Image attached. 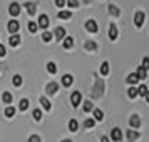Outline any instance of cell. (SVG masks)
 I'll list each match as a JSON object with an SVG mask.
<instances>
[{
    "mask_svg": "<svg viewBox=\"0 0 149 142\" xmlns=\"http://www.w3.org/2000/svg\"><path fill=\"white\" fill-rule=\"evenodd\" d=\"M2 100H3V104H10L12 102V94L10 92H3L2 94Z\"/></svg>",
    "mask_w": 149,
    "mask_h": 142,
    "instance_id": "cell-30",
    "label": "cell"
},
{
    "mask_svg": "<svg viewBox=\"0 0 149 142\" xmlns=\"http://www.w3.org/2000/svg\"><path fill=\"white\" fill-rule=\"evenodd\" d=\"M144 99H146V102H149V92H148L146 95H144Z\"/></svg>",
    "mask_w": 149,
    "mask_h": 142,
    "instance_id": "cell-45",
    "label": "cell"
},
{
    "mask_svg": "<svg viewBox=\"0 0 149 142\" xmlns=\"http://www.w3.org/2000/svg\"><path fill=\"white\" fill-rule=\"evenodd\" d=\"M104 89H106L104 80H102L101 77H97V75H95L94 87H92V90H91V95H92L94 99H99V97H102V94H104Z\"/></svg>",
    "mask_w": 149,
    "mask_h": 142,
    "instance_id": "cell-1",
    "label": "cell"
},
{
    "mask_svg": "<svg viewBox=\"0 0 149 142\" xmlns=\"http://www.w3.org/2000/svg\"><path fill=\"white\" fill-rule=\"evenodd\" d=\"M32 117H34L37 122H40L42 121V110H40V109H35L34 112H32Z\"/></svg>",
    "mask_w": 149,
    "mask_h": 142,
    "instance_id": "cell-31",
    "label": "cell"
},
{
    "mask_svg": "<svg viewBox=\"0 0 149 142\" xmlns=\"http://www.w3.org/2000/svg\"><path fill=\"white\" fill-rule=\"evenodd\" d=\"M107 10H109V14H112L114 17H119V15H121V10H119V7H117V5H114V3H111V5L107 7Z\"/></svg>",
    "mask_w": 149,
    "mask_h": 142,
    "instance_id": "cell-17",
    "label": "cell"
},
{
    "mask_svg": "<svg viewBox=\"0 0 149 142\" xmlns=\"http://www.w3.org/2000/svg\"><path fill=\"white\" fill-rule=\"evenodd\" d=\"M141 67L144 69V70H148L149 69V57H144V59H142V65Z\"/></svg>",
    "mask_w": 149,
    "mask_h": 142,
    "instance_id": "cell-41",
    "label": "cell"
},
{
    "mask_svg": "<svg viewBox=\"0 0 149 142\" xmlns=\"http://www.w3.org/2000/svg\"><path fill=\"white\" fill-rule=\"evenodd\" d=\"M8 44L12 45V47H17V45H20V37L15 34V35H12L10 39H8Z\"/></svg>",
    "mask_w": 149,
    "mask_h": 142,
    "instance_id": "cell-20",
    "label": "cell"
},
{
    "mask_svg": "<svg viewBox=\"0 0 149 142\" xmlns=\"http://www.w3.org/2000/svg\"><path fill=\"white\" fill-rule=\"evenodd\" d=\"M92 114H94V121H102L104 119V112H102L101 109H94Z\"/></svg>",
    "mask_w": 149,
    "mask_h": 142,
    "instance_id": "cell-22",
    "label": "cell"
},
{
    "mask_svg": "<svg viewBox=\"0 0 149 142\" xmlns=\"http://www.w3.org/2000/svg\"><path fill=\"white\" fill-rule=\"evenodd\" d=\"M5 54H7V50H5V47L0 44V57H5Z\"/></svg>",
    "mask_w": 149,
    "mask_h": 142,
    "instance_id": "cell-43",
    "label": "cell"
},
{
    "mask_svg": "<svg viewBox=\"0 0 149 142\" xmlns=\"http://www.w3.org/2000/svg\"><path fill=\"white\" fill-rule=\"evenodd\" d=\"M94 125H95L94 119H86V122H84V127L86 129H91V127H94Z\"/></svg>",
    "mask_w": 149,
    "mask_h": 142,
    "instance_id": "cell-36",
    "label": "cell"
},
{
    "mask_svg": "<svg viewBox=\"0 0 149 142\" xmlns=\"http://www.w3.org/2000/svg\"><path fill=\"white\" fill-rule=\"evenodd\" d=\"M19 109H20V110H27L29 109V99H22V100L19 102Z\"/></svg>",
    "mask_w": 149,
    "mask_h": 142,
    "instance_id": "cell-33",
    "label": "cell"
},
{
    "mask_svg": "<svg viewBox=\"0 0 149 142\" xmlns=\"http://www.w3.org/2000/svg\"><path fill=\"white\" fill-rule=\"evenodd\" d=\"M47 72L49 74H57V65L54 62H47Z\"/></svg>",
    "mask_w": 149,
    "mask_h": 142,
    "instance_id": "cell-26",
    "label": "cell"
},
{
    "mask_svg": "<svg viewBox=\"0 0 149 142\" xmlns=\"http://www.w3.org/2000/svg\"><path fill=\"white\" fill-rule=\"evenodd\" d=\"M40 104H42V107L45 109V110H50V107H52V105H50V102H49V99H47V97H40Z\"/></svg>",
    "mask_w": 149,
    "mask_h": 142,
    "instance_id": "cell-27",
    "label": "cell"
},
{
    "mask_svg": "<svg viewBox=\"0 0 149 142\" xmlns=\"http://www.w3.org/2000/svg\"><path fill=\"white\" fill-rule=\"evenodd\" d=\"M82 102V94L79 92V90H75V92H72V95H70V104H72V107H79Z\"/></svg>",
    "mask_w": 149,
    "mask_h": 142,
    "instance_id": "cell-3",
    "label": "cell"
},
{
    "mask_svg": "<svg viewBox=\"0 0 149 142\" xmlns=\"http://www.w3.org/2000/svg\"><path fill=\"white\" fill-rule=\"evenodd\" d=\"M7 28H8V32H10L12 35H15L17 32H19V28H20V24H19V22H17V20L14 19V20H10V22H8Z\"/></svg>",
    "mask_w": 149,
    "mask_h": 142,
    "instance_id": "cell-6",
    "label": "cell"
},
{
    "mask_svg": "<svg viewBox=\"0 0 149 142\" xmlns=\"http://www.w3.org/2000/svg\"><path fill=\"white\" fill-rule=\"evenodd\" d=\"M61 142H72L70 139H64V141H61Z\"/></svg>",
    "mask_w": 149,
    "mask_h": 142,
    "instance_id": "cell-46",
    "label": "cell"
},
{
    "mask_svg": "<svg viewBox=\"0 0 149 142\" xmlns=\"http://www.w3.org/2000/svg\"><path fill=\"white\" fill-rule=\"evenodd\" d=\"M65 3H67L70 8H75L77 5H79V2H77V0H65Z\"/></svg>",
    "mask_w": 149,
    "mask_h": 142,
    "instance_id": "cell-40",
    "label": "cell"
},
{
    "mask_svg": "<svg viewBox=\"0 0 149 142\" xmlns=\"http://www.w3.org/2000/svg\"><path fill=\"white\" fill-rule=\"evenodd\" d=\"M111 139L112 141H116V142H119V141H122V130L119 127H114L112 130H111Z\"/></svg>",
    "mask_w": 149,
    "mask_h": 142,
    "instance_id": "cell-8",
    "label": "cell"
},
{
    "mask_svg": "<svg viewBox=\"0 0 149 142\" xmlns=\"http://www.w3.org/2000/svg\"><path fill=\"white\" fill-rule=\"evenodd\" d=\"M8 14L12 15V17H17V15L20 14V5H19L17 2H12V3L8 5Z\"/></svg>",
    "mask_w": 149,
    "mask_h": 142,
    "instance_id": "cell-7",
    "label": "cell"
},
{
    "mask_svg": "<svg viewBox=\"0 0 149 142\" xmlns=\"http://www.w3.org/2000/svg\"><path fill=\"white\" fill-rule=\"evenodd\" d=\"M101 74L102 75H107L109 74V62H102V65H101Z\"/></svg>",
    "mask_w": 149,
    "mask_h": 142,
    "instance_id": "cell-32",
    "label": "cell"
},
{
    "mask_svg": "<svg viewBox=\"0 0 149 142\" xmlns=\"http://www.w3.org/2000/svg\"><path fill=\"white\" fill-rule=\"evenodd\" d=\"M55 5H57L59 8H62L64 5H65V0H55Z\"/></svg>",
    "mask_w": 149,
    "mask_h": 142,
    "instance_id": "cell-42",
    "label": "cell"
},
{
    "mask_svg": "<svg viewBox=\"0 0 149 142\" xmlns=\"http://www.w3.org/2000/svg\"><path fill=\"white\" fill-rule=\"evenodd\" d=\"M45 92H47L49 95H55L59 92V84H57V82H49L47 87H45Z\"/></svg>",
    "mask_w": 149,
    "mask_h": 142,
    "instance_id": "cell-5",
    "label": "cell"
},
{
    "mask_svg": "<svg viewBox=\"0 0 149 142\" xmlns=\"http://www.w3.org/2000/svg\"><path fill=\"white\" fill-rule=\"evenodd\" d=\"M136 74H137L139 80H141V79H146V77H148V70H144L142 67H137L136 69Z\"/></svg>",
    "mask_w": 149,
    "mask_h": 142,
    "instance_id": "cell-23",
    "label": "cell"
},
{
    "mask_svg": "<svg viewBox=\"0 0 149 142\" xmlns=\"http://www.w3.org/2000/svg\"><path fill=\"white\" fill-rule=\"evenodd\" d=\"M84 48L86 50H89V52H94V50H97V44L92 40H87L86 44H84Z\"/></svg>",
    "mask_w": 149,
    "mask_h": 142,
    "instance_id": "cell-18",
    "label": "cell"
},
{
    "mask_svg": "<svg viewBox=\"0 0 149 142\" xmlns=\"http://www.w3.org/2000/svg\"><path fill=\"white\" fill-rule=\"evenodd\" d=\"M27 28H29V32L35 34V32L39 30V25H37V22H29V24H27Z\"/></svg>",
    "mask_w": 149,
    "mask_h": 142,
    "instance_id": "cell-25",
    "label": "cell"
},
{
    "mask_svg": "<svg viewBox=\"0 0 149 142\" xmlns=\"http://www.w3.org/2000/svg\"><path fill=\"white\" fill-rule=\"evenodd\" d=\"M144 19H146V15H144V12H141V10H137L134 14V25L137 28L142 27V24H144Z\"/></svg>",
    "mask_w": 149,
    "mask_h": 142,
    "instance_id": "cell-4",
    "label": "cell"
},
{
    "mask_svg": "<svg viewBox=\"0 0 149 142\" xmlns=\"http://www.w3.org/2000/svg\"><path fill=\"white\" fill-rule=\"evenodd\" d=\"M126 82H127V84H131V85H136V84L139 82V77H137V74H136V72H132V74H129L127 77H126Z\"/></svg>",
    "mask_w": 149,
    "mask_h": 142,
    "instance_id": "cell-16",
    "label": "cell"
},
{
    "mask_svg": "<svg viewBox=\"0 0 149 142\" xmlns=\"http://www.w3.org/2000/svg\"><path fill=\"white\" fill-rule=\"evenodd\" d=\"M129 125L132 129H139V125H141V119H139V115L134 114L131 115V119H129Z\"/></svg>",
    "mask_w": 149,
    "mask_h": 142,
    "instance_id": "cell-10",
    "label": "cell"
},
{
    "mask_svg": "<svg viewBox=\"0 0 149 142\" xmlns=\"http://www.w3.org/2000/svg\"><path fill=\"white\" fill-rule=\"evenodd\" d=\"M72 45H74V39L72 37H65L64 39V48H70Z\"/></svg>",
    "mask_w": 149,
    "mask_h": 142,
    "instance_id": "cell-28",
    "label": "cell"
},
{
    "mask_svg": "<svg viewBox=\"0 0 149 142\" xmlns=\"http://www.w3.org/2000/svg\"><path fill=\"white\" fill-rule=\"evenodd\" d=\"M109 39L111 40L117 39V27H116V24H109Z\"/></svg>",
    "mask_w": 149,
    "mask_h": 142,
    "instance_id": "cell-14",
    "label": "cell"
},
{
    "mask_svg": "<svg viewBox=\"0 0 149 142\" xmlns=\"http://www.w3.org/2000/svg\"><path fill=\"white\" fill-rule=\"evenodd\" d=\"M139 132L137 130H134V129H131V130H126V137H127V142H134L139 139Z\"/></svg>",
    "mask_w": 149,
    "mask_h": 142,
    "instance_id": "cell-9",
    "label": "cell"
},
{
    "mask_svg": "<svg viewBox=\"0 0 149 142\" xmlns=\"http://www.w3.org/2000/svg\"><path fill=\"white\" fill-rule=\"evenodd\" d=\"M82 109H84V112H92V110H94V105H92V102L91 100H86Z\"/></svg>",
    "mask_w": 149,
    "mask_h": 142,
    "instance_id": "cell-29",
    "label": "cell"
},
{
    "mask_svg": "<svg viewBox=\"0 0 149 142\" xmlns=\"http://www.w3.org/2000/svg\"><path fill=\"white\" fill-rule=\"evenodd\" d=\"M15 115V109L14 107H7L5 109V117H14Z\"/></svg>",
    "mask_w": 149,
    "mask_h": 142,
    "instance_id": "cell-38",
    "label": "cell"
},
{
    "mask_svg": "<svg viewBox=\"0 0 149 142\" xmlns=\"http://www.w3.org/2000/svg\"><path fill=\"white\" fill-rule=\"evenodd\" d=\"M86 30L91 32V34H97V32H99V25H97V22H95L94 19H89V20L86 22Z\"/></svg>",
    "mask_w": 149,
    "mask_h": 142,
    "instance_id": "cell-2",
    "label": "cell"
},
{
    "mask_svg": "<svg viewBox=\"0 0 149 142\" xmlns=\"http://www.w3.org/2000/svg\"><path fill=\"white\" fill-rule=\"evenodd\" d=\"M12 84H14L15 87H20V85H22V77H20V75H14Z\"/></svg>",
    "mask_w": 149,
    "mask_h": 142,
    "instance_id": "cell-34",
    "label": "cell"
},
{
    "mask_svg": "<svg viewBox=\"0 0 149 142\" xmlns=\"http://www.w3.org/2000/svg\"><path fill=\"white\" fill-rule=\"evenodd\" d=\"M29 142H42V139H40V135L34 134V135H30V137H29Z\"/></svg>",
    "mask_w": 149,
    "mask_h": 142,
    "instance_id": "cell-39",
    "label": "cell"
},
{
    "mask_svg": "<svg viewBox=\"0 0 149 142\" xmlns=\"http://www.w3.org/2000/svg\"><path fill=\"white\" fill-rule=\"evenodd\" d=\"M148 92H149V89L146 87V85H139V87H137V94L142 95V97H144V95L148 94Z\"/></svg>",
    "mask_w": 149,
    "mask_h": 142,
    "instance_id": "cell-35",
    "label": "cell"
},
{
    "mask_svg": "<svg viewBox=\"0 0 149 142\" xmlns=\"http://www.w3.org/2000/svg\"><path fill=\"white\" fill-rule=\"evenodd\" d=\"M24 7H25V10H27L30 15H34L35 12H37V5H35L34 2H25V3H24Z\"/></svg>",
    "mask_w": 149,
    "mask_h": 142,
    "instance_id": "cell-15",
    "label": "cell"
},
{
    "mask_svg": "<svg viewBox=\"0 0 149 142\" xmlns=\"http://www.w3.org/2000/svg\"><path fill=\"white\" fill-rule=\"evenodd\" d=\"M52 37H54V35L50 34V32H44V34H42V40L44 42H50L52 40Z\"/></svg>",
    "mask_w": 149,
    "mask_h": 142,
    "instance_id": "cell-37",
    "label": "cell"
},
{
    "mask_svg": "<svg viewBox=\"0 0 149 142\" xmlns=\"http://www.w3.org/2000/svg\"><path fill=\"white\" fill-rule=\"evenodd\" d=\"M37 25H39L40 28H44V30H45V28L49 27V17H47V15L42 14L40 17H39V22H37Z\"/></svg>",
    "mask_w": 149,
    "mask_h": 142,
    "instance_id": "cell-11",
    "label": "cell"
},
{
    "mask_svg": "<svg viewBox=\"0 0 149 142\" xmlns=\"http://www.w3.org/2000/svg\"><path fill=\"white\" fill-rule=\"evenodd\" d=\"M101 142H109V137H107V135H102V137H101Z\"/></svg>",
    "mask_w": 149,
    "mask_h": 142,
    "instance_id": "cell-44",
    "label": "cell"
},
{
    "mask_svg": "<svg viewBox=\"0 0 149 142\" xmlns=\"http://www.w3.org/2000/svg\"><path fill=\"white\" fill-rule=\"evenodd\" d=\"M57 17L62 19V20H69V19L72 17V12H69V10H61V12L57 14Z\"/></svg>",
    "mask_w": 149,
    "mask_h": 142,
    "instance_id": "cell-19",
    "label": "cell"
},
{
    "mask_svg": "<svg viewBox=\"0 0 149 142\" xmlns=\"http://www.w3.org/2000/svg\"><path fill=\"white\" fill-rule=\"evenodd\" d=\"M69 129H70L72 132H77V129H79V122L75 121V119H70V121H69Z\"/></svg>",
    "mask_w": 149,
    "mask_h": 142,
    "instance_id": "cell-24",
    "label": "cell"
},
{
    "mask_svg": "<svg viewBox=\"0 0 149 142\" xmlns=\"http://www.w3.org/2000/svg\"><path fill=\"white\" fill-rule=\"evenodd\" d=\"M72 84H74V77L70 74H65L62 77V85H64V87H70Z\"/></svg>",
    "mask_w": 149,
    "mask_h": 142,
    "instance_id": "cell-13",
    "label": "cell"
},
{
    "mask_svg": "<svg viewBox=\"0 0 149 142\" xmlns=\"http://www.w3.org/2000/svg\"><path fill=\"white\" fill-rule=\"evenodd\" d=\"M54 37H55V40H62V39H65V28L64 27H57L54 30Z\"/></svg>",
    "mask_w": 149,
    "mask_h": 142,
    "instance_id": "cell-12",
    "label": "cell"
},
{
    "mask_svg": "<svg viewBox=\"0 0 149 142\" xmlns=\"http://www.w3.org/2000/svg\"><path fill=\"white\" fill-rule=\"evenodd\" d=\"M137 87H136V85H132V87H129L127 89V97L129 99H136V97H137Z\"/></svg>",
    "mask_w": 149,
    "mask_h": 142,
    "instance_id": "cell-21",
    "label": "cell"
},
{
    "mask_svg": "<svg viewBox=\"0 0 149 142\" xmlns=\"http://www.w3.org/2000/svg\"><path fill=\"white\" fill-rule=\"evenodd\" d=\"M84 3H91V0H84Z\"/></svg>",
    "mask_w": 149,
    "mask_h": 142,
    "instance_id": "cell-47",
    "label": "cell"
}]
</instances>
